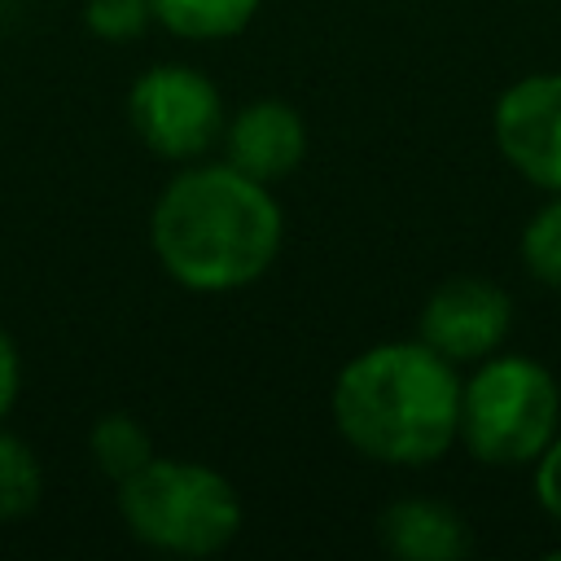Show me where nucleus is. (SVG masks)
<instances>
[{
  "instance_id": "3",
  "label": "nucleus",
  "mask_w": 561,
  "mask_h": 561,
  "mask_svg": "<svg viewBox=\"0 0 561 561\" xmlns=\"http://www.w3.org/2000/svg\"><path fill=\"white\" fill-rule=\"evenodd\" d=\"M118 517L127 535L153 552L215 557L241 535L245 504L228 473L153 451L131 478L118 482Z\"/></svg>"
},
{
  "instance_id": "4",
  "label": "nucleus",
  "mask_w": 561,
  "mask_h": 561,
  "mask_svg": "<svg viewBox=\"0 0 561 561\" xmlns=\"http://www.w3.org/2000/svg\"><path fill=\"white\" fill-rule=\"evenodd\" d=\"M561 394L543 364L526 355H486L460 381V443L482 465H530L557 438Z\"/></svg>"
},
{
  "instance_id": "10",
  "label": "nucleus",
  "mask_w": 561,
  "mask_h": 561,
  "mask_svg": "<svg viewBox=\"0 0 561 561\" xmlns=\"http://www.w3.org/2000/svg\"><path fill=\"white\" fill-rule=\"evenodd\" d=\"M263 0H149L153 26L188 44H219L241 35Z\"/></svg>"
},
{
  "instance_id": "9",
  "label": "nucleus",
  "mask_w": 561,
  "mask_h": 561,
  "mask_svg": "<svg viewBox=\"0 0 561 561\" xmlns=\"http://www.w3.org/2000/svg\"><path fill=\"white\" fill-rule=\"evenodd\" d=\"M377 535L381 548L399 561H460L473 543L465 517L451 504L421 495L386 504V513L377 517Z\"/></svg>"
},
{
  "instance_id": "5",
  "label": "nucleus",
  "mask_w": 561,
  "mask_h": 561,
  "mask_svg": "<svg viewBox=\"0 0 561 561\" xmlns=\"http://www.w3.org/2000/svg\"><path fill=\"white\" fill-rule=\"evenodd\" d=\"M127 123L153 158L184 167L219 145L228 110L210 75L184 61H158L127 92Z\"/></svg>"
},
{
  "instance_id": "2",
  "label": "nucleus",
  "mask_w": 561,
  "mask_h": 561,
  "mask_svg": "<svg viewBox=\"0 0 561 561\" xmlns=\"http://www.w3.org/2000/svg\"><path fill=\"white\" fill-rule=\"evenodd\" d=\"M351 451L377 465H434L460 438V377L434 346L381 342L342 364L329 394Z\"/></svg>"
},
{
  "instance_id": "8",
  "label": "nucleus",
  "mask_w": 561,
  "mask_h": 561,
  "mask_svg": "<svg viewBox=\"0 0 561 561\" xmlns=\"http://www.w3.org/2000/svg\"><path fill=\"white\" fill-rule=\"evenodd\" d=\"M307 145H311L307 118L280 96H259V101L241 105L237 114H228L224 136H219L224 162L263 184L289 180L302 167Z\"/></svg>"
},
{
  "instance_id": "12",
  "label": "nucleus",
  "mask_w": 561,
  "mask_h": 561,
  "mask_svg": "<svg viewBox=\"0 0 561 561\" xmlns=\"http://www.w3.org/2000/svg\"><path fill=\"white\" fill-rule=\"evenodd\" d=\"M39 495H44V469L35 451L0 425V526L31 517L39 508Z\"/></svg>"
},
{
  "instance_id": "16",
  "label": "nucleus",
  "mask_w": 561,
  "mask_h": 561,
  "mask_svg": "<svg viewBox=\"0 0 561 561\" xmlns=\"http://www.w3.org/2000/svg\"><path fill=\"white\" fill-rule=\"evenodd\" d=\"M18 394H22V351H18L13 333L0 324V421L13 412Z\"/></svg>"
},
{
  "instance_id": "15",
  "label": "nucleus",
  "mask_w": 561,
  "mask_h": 561,
  "mask_svg": "<svg viewBox=\"0 0 561 561\" xmlns=\"http://www.w3.org/2000/svg\"><path fill=\"white\" fill-rule=\"evenodd\" d=\"M535 495L539 504L561 522V438H552L539 451V469H535Z\"/></svg>"
},
{
  "instance_id": "6",
  "label": "nucleus",
  "mask_w": 561,
  "mask_h": 561,
  "mask_svg": "<svg viewBox=\"0 0 561 561\" xmlns=\"http://www.w3.org/2000/svg\"><path fill=\"white\" fill-rule=\"evenodd\" d=\"M513 324V302L500 285L482 276H451L443 280L421 307V342L434 346L451 364H482L500 351Z\"/></svg>"
},
{
  "instance_id": "11",
  "label": "nucleus",
  "mask_w": 561,
  "mask_h": 561,
  "mask_svg": "<svg viewBox=\"0 0 561 561\" xmlns=\"http://www.w3.org/2000/svg\"><path fill=\"white\" fill-rule=\"evenodd\" d=\"M88 451H92V465L118 486L153 456V438L131 412H105L88 434Z\"/></svg>"
},
{
  "instance_id": "7",
  "label": "nucleus",
  "mask_w": 561,
  "mask_h": 561,
  "mask_svg": "<svg viewBox=\"0 0 561 561\" xmlns=\"http://www.w3.org/2000/svg\"><path fill=\"white\" fill-rule=\"evenodd\" d=\"M495 145L530 184L561 193V75H530L500 96Z\"/></svg>"
},
{
  "instance_id": "1",
  "label": "nucleus",
  "mask_w": 561,
  "mask_h": 561,
  "mask_svg": "<svg viewBox=\"0 0 561 561\" xmlns=\"http://www.w3.org/2000/svg\"><path fill=\"white\" fill-rule=\"evenodd\" d=\"M149 245L158 267L188 294H237L259 285L285 245V210L272 184L219 162H184L153 210Z\"/></svg>"
},
{
  "instance_id": "13",
  "label": "nucleus",
  "mask_w": 561,
  "mask_h": 561,
  "mask_svg": "<svg viewBox=\"0 0 561 561\" xmlns=\"http://www.w3.org/2000/svg\"><path fill=\"white\" fill-rule=\"evenodd\" d=\"M522 259L530 267L535 280L561 289V193L557 202H548L522 232Z\"/></svg>"
},
{
  "instance_id": "14",
  "label": "nucleus",
  "mask_w": 561,
  "mask_h": 561,
  "mask_svg": "<svg viewBox=\"0 0 561 561\" xmlns=\"http://www.w3.org/2000/svg\"><path fill=\"white\" fill-rule=\"evenodd\" d=\"M83 26L101 44H131L153 26L149 0H83Z\"/></svg>"
}]
</instances>
